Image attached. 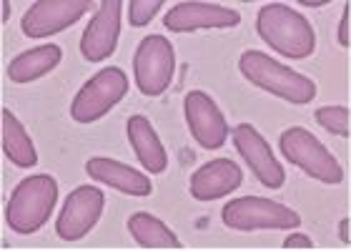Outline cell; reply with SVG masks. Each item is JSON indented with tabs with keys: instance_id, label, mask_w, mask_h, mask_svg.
I'll list each match as a JSON object with an SVG mask.
<instances>
[{
	"instance_id": "1",
	"label": "cell",
	"mask_w": 351,
	"mask_h": 251,
	"mask_svg": "<svg viewBox=\"0 0 351 251\" xmlns=\"http://www.w3.org/2000/svg\"><path fill=\"white\" fill-rule=\"evenodd\" d=\"M256 33L266 45L286 58H308L316 51V33L311 23L284 3L261 5L256 15Z\"/></svg>"
},
{
	"instance_id": "2",
	"label": "cell",
	"mask_w": 351,
	"mask_h": 251,
	"mask_svg": "<svg viewBox=\"0 0 351 251\" xmlns=\"http://www.w3.org/2000/svg\"><path fill=\"white\" fill-rule=\"evenodd\" d=\"M239 71L246 81H251L256 88L266 91L271 96L284 98L289 104L306 106L316 98V83L306 75L296 73L291 68L281 66L278 60L261 51H246L239 58Z\"/></svg>"
},
{
	"instance_id": "3",
	"label": "cell",
	"mask_w": 351,
	"mask_h": 251,
	"mask_svg": "<svg viewBox=\"0 0 351 251\" xmlns=\"http://www.w3.org/2000/svg\"><path fill=\"white\" fill-rule=\"evenodd\" d=\"M58 201V181L51 174H36L23 178L10 193L5 206V222L15 234H36L51 219Z\"/></svg>"
},
{
	"instance_id": "4",
	"label": "cell",
	"mask_w": 351,
	"mask_h": 251,
	"mask_svg": "<svg viewBox=\"0 0 351 251\" xmlns=\"http://www.w3.org/2000/svg\"><path fill=\"white\" fill-rule=\"evenodd\" d=\"M278 148L286 156V161L299 166L306 176L322 181V184H341L344 178V169L337 161V156L331 154L329 148L324 146L322 141L316 139L314 133L301 128V126H291L281 133L278 139Z\"/></svg>"
},
{
	"instance_id": "5",
	"label": "cell",
	"mask_w": 351,
	"mask_h": 251,
	"mask_svg": "<svg viewBox=\"0 0 351 251\" xmlns=\"http://www.w3.org/2000/svg\"><path fill=\"white\" fill-rule=\"evenodd\" d=\"M125 93H128V75L116 66L103 68L95 75H90L75 93L71 104V116L75 123H93L103 119L116 104H121Z\"/></svg>"
},
{
	"instance_id": "6",
	"label": "cell",
	"mask_w": 351,
	"mask_h": 251,
	"mask_svg": "<svg viewBox=\"0 0 351 251\" xmlns=\"http://www.w3.org/2000/svg\"><path fill=\"white\" fill-rule=\"evenodd\" d=\"M221 219L234 231H258V229H296L301 216L293 208L276 204L263 196H241L228 201L221 208Z\"/></svg>"
},
{
	"instance_id": "7",
	"label": "cell",
	"mask_w": 351,
	"mask_h": 251,
	"mask_svg": "<svg viewBox=\"0 0 351 251\" xmlns=\"http://www.w3.org/2000/svg\"><path fill=\"white\" fill-rule=\"evenodd\" d=\"M136 86L143 96H161L176 73V51L166 36H146L133 56Z\"/></svg>"
},
{
	"instance_id": "8",
	"label": "cell",
	"mask_w": 351,
	"mask_h": 251,
	"mask_svg": "<svg viewBox=\"0 0 351 251\" xmlns=\"http://www.w3.org/2000/svg\"><path fill=\"white\" fill-rule=\"evenodd\" d=\"M95 5L93 0H36L23 13L21 28L28 38H48L71 28Z\"/></svg>"
},
{
	"instance_id": "9",
	"label": "cell",
	"mask_w": 351,
	"mask_h": 251,
	"mask_svg": "<svg viewBox=\"0 0 351 251\" xmlns=\"http://www.w3.org/2000/svg\"><path fill=\"white\" fill-rule=\"evenodd\" d=\"M106 196L98 186H75V191L68 193L66 204L60 208L56 234L63 241H78L93 229L103 214Z\"/></svg>"
},
{
	"instance_id": "10",
	"label": "cell",
	"mask_w": 351,
	"mask_h": 251,
	"mask_svg": "<svg viewBox=\"0 0 351 251\" xmlns=\"http://www.w3.org/2000/svg\"><path fill=\"white\" fill-rule=\"evenodd\" d=\"M183 111H186V123H189L191 136L198 146L206 151H216L223 146V141L228 136V123L208 93L191 91L183 101Z\"/></svg>"
},
{
	"instance_id": "11",
	"label": "cell",
	"mask_w": 351,
	"mask_h": 251,
	"mask_svg": "<svg viewBox=\"0 0 351 251\" xmlns=\"http://www.w3.org/2000/svg\"><path fill=\"white\" fill-rule=\"evenodd\" d=\"M121 0H103L90 23L86 25L81 36V53L90 63H101L116 53L118 36H121Z\"/></svg>"
},
{
	"instance_id": "12",
	"label": "cell",
	"mask_w": 351,
	"mask_h": 251,
	"mask_svg": "<svg viewBox=\"0 0 351 251\" xmlns=\"http://www.w3.org/2000/svg\"><path fill=\"white\" fill-rule=\"evenodd\" d=\"M234 146L241 154V158L251 166L254 176L261 181L266 189H281L286 181L284 166L276 161V156L271 151L261 133L251 123H239L234 128Z\"/></svg>"
},
{
	"instance_id": "13",
	"label": "cell",
	"mask_w": 351,
	"mask_h": 251,
	"mask_svg": "<svg viewBox=\"0 0 351 251\" xmlns=\"http://www.w3.org/2000/svg\"><path fill=\"white\" fill-rule=\"evenodd\" d=\"M239 23H241V15L236 13L234 8L219 5V3H176L163 18V25L173 33L236 28Z\"/></svg>"
},
{
	"instance_id": "14",
	"label": "cell",
	"mask_w": 351,
	"mask_h": 251,
	"mask_svg": "<svg viewBox=\"0 0 351 251\" xmlns=\"http://www.w3.org/2000/svg\"><path fill=\"white\" fill-rule=\"evenodd\" d=\"M243 181L241 169L231 158H216L204 163L191 176V196L196 201H216L236 191Z\"/></svg>"
},
{
	"instance_id": "15",
	"label": "cell",
	"mask_w": 351,
	"mask_h": 251,
	"mask_svg": "<svg viewBox=\"0 0 351 251\" xmlns=\"http://www.w3.org/2000/svg\"><path fill=\"white\" fill-rule=\"evenodd\" d=\"M86 174L93 178L95 184L110 186V189L123 191L128 196H148V193L154 191L151 178L146 174H141L133 166H125V163L116 161V158H106V156L88 158Z\"/></svg>"
},
{
	"instance_id": "16",
	"label": "cell",
	"mask_w": 351,
	"mask_h": 251,
	"mask_svg": "<svg viewBox=\"0 0 351 251\" xmlns=\"http://www.w3.org/2000/svg\"><path fill=\"white\" fill-rule=\"evenodd\" d=\"M125 131H128V141H131L133 154L141 161V166H146V171L151 174H163L169 166V156H166V148H163L151 121L146 116H131Z\"/></svg>"
},
{
	"instance_id": "17",
	"label": "cell",
	"mask_w": 351,
	"mask_h": 251,
	"mask_svg": "<svg viewBox=\"0 0 351 251\" xmlns=\"http://www.w3.org/2000/svg\"><path fill=\"white\" fill-rule=\"evenodd\" d=\"M60 58H63V51L60 45H38V48H30V51L15 56L10 63H8V78L18 86H25V83H33L38 78H43L45 73H51L53 68L58 66Z\"/></svg>"
},
{
	"instance_id": "18",
	"label": "cell",
	"mask_w": 351,
	"mask_h": 251,
	"mask_svg": "<svg viewBox=\"0 0 351 251\" xmlns=\"http://www.w3.org/2000/svg\"><path fill=\"white\" fill-rule=\"evenodd\" d=\"M0 121H3V136H0V139H3V154H5L18 169L36 166L38 163L36 146H33V141H30V136L25 133L21 121L15 119L8 108L0 111Z\"/></svg>"
},
{
	"instance_id": "19",
	"label": "cell",
	"mask_w": 351,
	"mask_h": 251,
	"mask_svg": "<svg viewBox=\"0 0 351 251\" xmlns=\"http://www.w3.org/2000/svg\"><path fill=\"white\" fill-rule=\"evenodd\" d=\"M128 231H131L133 241L143 249H178L181 246L178 237L154 214L141 211V214L128 216Z\"/></svg>"
},
{
	"instance_id": "20",
	"label": "cell",
	"mask_w": 351,
	"mask_h": 251,
	"mask_svg": "<svg viewBox=\"0 0 351 251\" xmlns=\"http://www.w3.org/2000/svg\"><path fill=\"white\" fill-rule=\"evenodd\" d=\"M314 119L334 136H349V108L346 106H322V108H316Z\"/></svg>"
},
{
	"instance_id": "21",
	"label": "cell",
	"mask_w": 351,
	"mask_h": 251,
	"mask_svg": "<svg viewBox=\"0 0 351 251\" xmlns=\"http://www.w3.org/2000/svg\"><path fill=\"white\" fill-rule=\"evenodd\" d=\"M161 5L163 0H131L128 3V21H131L133 28H143L161 10Z\"/></svg>"
},
{
	"instance_id": "22",
	"label": "cell",
	"mask_w": 351,
	"mask_h": 251,
	"mask_svg": "<svg viewBox=\"0 0 351 251\" xmlns=\"http://www.w3.org/2000/svg\"><path fill=\"white\" fill-rule=\"evenodd\" d=\"M314 246V241L306 237V234H291V237H286V241H284V249H311Z\"/></svg>"
},
{
	"instance_id": "23",
	"label": "cell",
	"mask_w": 351,
	"mask_h": 251,
	"mask_svg": "<svg viewBox=\"0 0 351 251\" xmlns=\"http://www.w3.org/2000/svg\"><path fill=\"white\" fill-rule=\"evenodd\" d=\"M349 5H344V13H341V23H339V45L349 48Z\"/></svg>"
},
{
	"instance_id": "24",
	"label": "cell",
	"mask_w": 351,
	"mask_h": 251,
	"mask_svg": "<svg viewBox=\"0 0 351 251\" xmlns=\"http://www.w3.org/2000/svg\"><path fill=\"white\" fill-rule=\"evenodd\" d=\"M339 237H341L344 244H349V219H341V224H339Z\"/></svg>"
},
{
	"instance_id": "25",
	"label": "cell",
	"mask_w": 351,
	"mask_h": 251,
	"mask_svg": "<svg viewBox=\"0 0 351 251\" xmlns=\"http://www.w3.org/2000/svg\"><path fill=\"white\" fill-rule=\"evenodd\" d=\"M299 5H308V8H322V5H329L326 0H304V3H299Z\"/></svg>"
},
{
	"instance_id": "26",
	"label": "cell",
	"mask_w": 351,
	"mask_h": 251,
	"mask_svg": "<svg viewBox=\"0 0 351 251\" xmlns=\"http://www.w3.org/2000/svg\"><path fill=\"white\" fill-rule=\"evenodd\" d=\"M8 18H10V3H8V0H3V23H5Z\"/></svg>"
}]
</instances>
